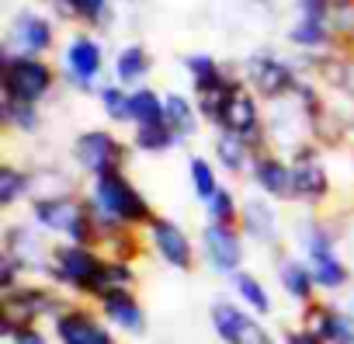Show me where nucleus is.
Listing matches in <instances>:
<instances>
[{"instance_id": "4", "label": "nucleus", "mask_w": 354, "mask_h": 344, "mask_svg": "<svg viewBox=\"0 0 354 344\" xmlns=\"http://www.w3.org/2000/svg\"><path fill=\"white\" fill-rule=\"evenodd\" d=\"M35 212H39V219H42L46 226H53V230H66L77 244L91 240V219H87L84 206L66 202V199H42Z\"/></svg>"}, {"instance_id": "9", "label": "nucleus", "mask_w": 354, "mask_h": 344, "mask_svg": "<svg viewBox=\"0 0 354 344\" xmlns=\"http://www.w3.org/2000/svg\"><path fill=\"white\" fill-rule=\"evenodd\" d=\"M153 244L174 268H188L192 264V244L174 223H156L153 226Z\"/></svg>"}, {"instance_id": "19", "label": "nucleus", "mask_w": 354, "mask_h": 344, "mask_svg": "<svg viewBox=\"0 0 354 344\" xmlns=\"http://www.w3.org/2000/svg\"><path fill=\"white\" fill-rule=\"evenodd\" d=\"M129 115L139 122V129H146V125H167L163 122V101L153 91H136L132 101H129Z\"/></svg>"}, {"instance_id": "2", "label": "nucleus", "mask_w": 354, "mask_h": 344, "mask_svg": "<svg viewBox=\"0 0 354 344\" xmlns=\"http://www.w3.org/2000/svg\"><path fill=\"white\" fill-rule=\"evenodd\" d=\"M53 46V25L42 15H18L8 28V42H4V56H32L39 60V53H46Z\"/></svg>"}, {"instance_id": "37", "label": "nucleus", "mask_w": 354, "mask_h": 344, "mask_svg": "<svg viewBox=\"0 0 354 344\" xmlns=\"http://www.w3.org/2000/svg\"><path fill=\"white\" fill-rule=\"evenodd\" d=\"M15 341H18V344H46V341H42V337H39L35 330H25V327H21V330L15 334Z\"/></svg>"}, {"instance_id": "21", "label": "nucleus", "mask_w": 354, "mask_h": 344, "mask_svg": "<svg viewBox=\"0 0 354 344\" xmlns=\"http://www.w3.org/2000/svg\"><path fill=\"white\" fill-rule=\"evenodd\" d=\"M247 230H250L254 237H261V240H271V237L278 233V219H274L271 206L250 202V206H247Z\"/></svg>"}, {"instance_id": "24", "label": "nucleus", "mask_w": 354, "mask_h": 344, "mask_svg": "<svg viewBox=\"0 0 354 344\" xmlns=\"http://www.w3.org/2000/svg\"><path fill=\"white\" fill-rule=\"evenodd\" d=\"M170 129L167 125H146V129H139L136 132V143L142 146V150H149V153H160V150H167L170 146Z\"/></svg>"}, {"instance_id": "1", "label": "nucleus", "mask_w": 354, "mask_h": 344, "mask_svg": "<svg viewBox=\"0 0 354 344\" xmlns=\"http://www.w3.org/2000/svg\"><path fill=\"white\" fill-rule=\"evenodd\" d=\"M53 87V70L32 56H4V91L8 101L35 105Z\"/></svg>"}, {"instance_id": "26", "label": "nucleus", "mask_w": 354, "mask_h": 344, "mask_svg": "<svg viewBox=\"0 0 354 344\" xmlns=\"http://www.w3.org/2000/svg\"><path fill=\"white\" fill-rule=\"evenodd\" d=\"M240 320H243V313L240 309H233L230 302H219L216 309H212V323H216V330L230 341L233 334H236V327H240Z\"/></svg>"}, {"instance_id": "31", "label": "nucleus", "mask_w": 354, "mask_h": 344, "mask_svg": "<svg viewBox=\"0 0 354 344\" xmlns=\"http://www.w3.org/2000/svg\"><path fill=\"white\" fill-rule=\"evenodd\" d=\"M4 118L15 122L18 129H35V122H39L32 105H21V101H4Z\"/></svg>"}, {"instance_id": "14", "label": "nucleus", "mask_w": 354, "mask_h": 344, "mask_svg": "<svg viewBox=\"0 0 354 344\" xmlns=\"http://www.w3.org/2000/svg\"><path fill=\"white\" fill-rule=\"evenodd\" d=\"M42 306H46V299L39 292H11L4 302H0V313H4V330H11L15 323L32 320Z\"/></svg>"}, {"instance_id": "15", "label": "nucleus", "mask_w": 354, "mask_h": 344, "mask_svg": "<svg viewBox=\"0 0 354 344\" xmlns=\"http://www.w3.org/2000/svg\"><path fill=\"white\" fill-rule=\"evenodd\" d=\"M104 309H108V316L118 323V327H125V330H142V309L136 306V299L125 292V289H118V292H111V296H104Z\"/></svg>"}, {"instance_id": "25", "label": "nucleus", "mask_w": 354, "mask_h": 344, "mask_svg": "<svg viewBox=\"0 0 354 344\" xmlns=\"http://www.w3.org/2000/svg\"><path fill=\"white\" fill-rule=\"evenodd\" d=\"M70 8H73V18H84L91 25L108 21V0H70Z\"/></svg>"}, {"instance_id": "20", "label": "nucleus", "mask_w": 354, "mask_h": 344, "mask_svg": "<svg viewBox=\"0 0 354 344\" xmlns=\"http://www.w3.org/2000/svg\"><path fill=\"white\" fill-rule=\"evenodd\" d=\"M257 181H261L264 192L285 195V192L292 188V170H288L285 163H278V160H261V163H257Z\"/></svg>"}, {"instance_id": "3", "label": "nucleus", "mask_w": 354, "mask_h": 344, "mask_svg": "<svg viewBox=\"0 0 354 344\" xmlns=\"http://www.w3.org/2000/svg\"><path fill=\"white\" fill-rule=\"evenodd\" d=\"M97 206L108 216H118V219H146L149 216L142 195L122 174H115V170L101 174V181H97Z\"/></svg>"}, {"instance_id": "18", "label": "nucleus", "mask_w": 354, "mask_h": 344, "mask_svg": "<svg viewBox=\"0 0 354 344\" xmlns=\"http://www.w3.org/2000/svg\"><path fill=\"white\" fill-rule=\"evenodd\" d=\"M115 73L122 84H139L146 73H149V56L142 46H129L118 53V63H115Z\"/></svg>"}, {"instance_id": "27", "label": "nucleus", "mask_w": 354, "mask_h": 344, "mask_svg": "<svg viewBox=\"0 0 354 344\" xmlns=\"http://www.w3.org/2000/svg\"><path fill=\"white\" fill-rule=\"evenodd\" d=\"M129 101H132V94H125V91H118V87H104V91H101V105H104V111L115 115V118H132V115H129Z\"/></svg>"}, {"instance_id": "38", "label": "nucleus", "mask_w": 354, "mask_h": 344, "mask_svg": "<svg viewBox=\"0 0 354 344\" xmlns=\"http://www.w3.org/2000/svg\"><path fill=\"white\" fill-rule=\"evenodd\" d=\"M288 344H319V337L316 334H292Z\"/></svg>"}, {"instance_id": "33", "label": "nucleus", "mask_w": 354, "mask_h": 344, "mask_svg": "<svg viewBox=\"0 0 354 344\" xmlns=\"http://www.w3.org/2000/svg\"><path fill=\"white\" fill-rule=\"evenodd\" d=\"M219 156H223V163L233 167V170L243 167V139L233 136V132H230L226 139H219Z\"/></svg>"}, {"instance_id": "36", "label": "nucleus", "mask_w": 354, "mask_h": 344, "mask_svg": "<svg viewBox=\"0 0 354 344\" xmlns=\"http://www.w3.org/2000/svg\"><path fill=\"white\" fill-rule=\"evenodd\" d=\"M209 209H212V216H216L219 223H230V219H233V199H230L226 192H216Z\"/></svg>"}, {"instance_id": "35", "label": "nucleus", "mask_w": 354, "mask_h": 344, "mask_svg": "<svg viewBox=\"0 0 354 344\" xmlns=\"http://www.w3.org/2000/svg\"><path fill=\"white\" fill-rule=\"evenodd\" d=\"M11 251H15L18 257H25V261H35V257L42 254V244H39L35 237H28V240H25V233H21V230H15V233H11Z\"/></svg>"}, {"instance_id": "13", "label": "nucleus", "mask_w": 354, "mask_h": 344, "mask_svg": "<svg viewBox=\"0 0 354 344\" xmlns=\"http://www.w3.org/2000/svg\"><path fill=\"white\" fill-rule=\"evenodd\" d=\"M292 188L306 199H316L326 192V174H323V167L316 156H299L295 167H292Z\"/></svg>"}, {"instance_id": "22", "label": "nucleus", "mask_w": 354, "mask_h": 344, "mask_svg": "<svg viewBox=\"0 0 354 344\" xmlns=\"http://www.w3.org/2000/svg\"><path fill=\"white\" fill-rule=\"evenodd\" d=\"M188 73H192V80H195L198 91H202V87H212V84H219V80H226L223 70L216 66V60H209V56H188Z\"/></svg>"}, {"instance_id": "32", "label": "nucleus", "mask_w": 354, "mask_h": 344, "mask_svg": "<svg viewBox=\"0 0 354 344\" xmlns=\"http://www.w3.org/2000/svg\"><path fill=\"white\" fill-rule=\"evenodd\" d=\"M236 285H240V296H243V299H247V302H250L254 309H261V313H264V309L271 306L257 278H250V275H240V282H236Z\"/></svg>"}, {"instance_id": "11", "label": "nucleus", "mask_w": 354, "mask_h": 344, "mask_svg": "<svg viewBox=\"0 0 354 344\" xmlns=\"http://www.w3.org/2000/svg\"><path fill=\"white\" fill-rule=\"evenodd\" d=\"M205 251H209V257L216 261V268H223V271H230V268L240 264V240H236V233H230L226 226H212V230L205 233Z\"/></svg>"}, {"instance_id": "7", "label": "nucleus", "mask_w": 354, "mask_h": 344, "mask_svg": "<svg viewBox=\"0 0 354 344\" xmlns=\"http://www.w3.org/2000/svg\"><path fill=\"white\" fill-rule=\"evenodd\" d=\"M77 160L94 174H108L111 163L118 160V143L108 132H87L77 139Z\"/></svg>"}, {"instance_id": "23", "label": "nucleus", "mask_w": 354, "mask_h": 344, "mask_svg": "<svg viewBox=\"0 0 354 344\" xmlns=\"http://www.w3.org/2000/svg\"><path fill=\"white\" fill-rule=\"evenodd\" d=\"M125 282H129V271H125L122 264H101L97 275H94V282H91V289L101 292V296H111V292H118V285H125Z\"/></svg>"}, {"instance_id": "5", "label": "nucleus", "mask_w": 354, "mask_h": 344, "mask_svg": "<svg viewBox=\"0 0 354 344\" xmlns=\"http://www.w3.org/2000/svg\"><path fill=\"white\" fill-rule=\"evenodd\" d=\"M66 73L77 87H91L101 73V46L91 35H73V42L66 46Z\"/></svg>"}, {"instance_id": "16", "label": "nucleus", "mask_w": 354, "mask_h": 344, "mask_svg": "<svg viewBox=\"0 0 354 344\" xmlns=\"http://www.w3.org/2000/svg\"><path fill=\"white\" fill-rule=\"evenodd\" d=\"M163 122L174 136H188L195 132V108L181 98V94H167L163 101Z\"/></svg>"}, {"instance_id": "10", "label": "nucleus", "mask_w": 354, "mask_h": 344, "mask_svg": "<svg viewBox=\"0 0 354 344\" xmlns=\"http://www.w3.org/2000/svg\"><path fill=\"white\" fill-rule=\"evenodd\" d=\"M97 268H101V261H97L94 254H87L84 247H66V251H59V275H63L66 282H73V285H87V289H91Z\"/></svg>"}, {"instance_id": "28", "label": "nucleus", "mask_w": 354, "mask_h": 344, "mask_svg": "<svg viewBox=\"0 0 354 344\" xmlns=\"http://www.w3.org/2000/svg\"><path fill=\"white\" fill-rule=\"evenodd\" d=\"M281 278H285L288 292H292V296H299V299H306V296L313 292V289H309V285H313V278H309V271H306L302 264H288V268L281 271Z\"/></svg>"}, {"instance_id": "8", "label": "nucleus", "mask_w": 354, "mask_h": 344, "mask_svg": "<svg viewBox=\"0 0 354 344\" xmlns=\"http://www.w3.org/2000/svg\"><path fill=\"white\" fill-rule=\"evenodd\" d=\"M219 122L226 125V132H233V136H240V139L254 136V132H257V105H254V98H250L243 87H233V94H230V101H226Z\"/></svg>"}, {"instance_id": "30", "label": "nucleus", "mask_w": 354, "mask_h": 344, "mask_svg": "<svg viewBox=\"0 0 354 344\" xmlns=\"http://www.w3.org/2000/svg\"><path fill=\"white\" fill-rule=\"evenodd\" d=\"M192 185H195V192L205 195V199L216 195V181H212V170H209L205 160H192Z\"/></svg>"}, {"instance_id": "6", "label": "nucleus", "mask_w": 354, "mask_h": 344, "mask_svg": "<svg viewBox=\"0 0 354 344\" xmlns=\"http://www.w3.org/2000/svg\"><path fill=\"white\" fill-rule=\"evenodd\" d=\"M247 77H250V84H254L261 94H268V98L285 94V91L295 84L288 63H281V60H274V56H257V60H250V63H247Z\"/></svg>"}, {"instance_id": "17", "label": "nucleus", "mask_w": 354, "mask_h": 344, "mask_svg": "<svg viewBox=\"0 0 354 344\" xmlns=\"http://www.w3.org/2000/svg\"><path fill=\"white\" fill-rule=\"evenodd\" d=\"M313 264H316V282H319V285L333 289V285L344 282V268H340V261L326 251V237H313Z\"/></svg>"}, {"instance_id": "34", "label": "nucleus", "mask_w": 354, "mask_h": 344, "mask_svg": "<svg viewBox=\"0 0 354 344\" xmlns=\"http://www.w3.org/2000/svg\"><path fill=\"white\" fill-rule=\"evenodd\" d=\"M21 188H25V178L21 174H15V170H0V202L11 206L21 195Z\"/></svg>"}, {"instance_id": "29", "label": "nucleus", "mask_w": 354, "mask_h": 344, "mask_svg": "<svg viewBox=\"0 0 354 344\" xmlns=\"http://www.w3.org/2000/svg\"><path fill=\"white\" fill-rule=\"evenodd\" d=\"M230 344H271V337L261 330V323H254L250 316H243L240 327H236V334L230 337Z\"/></svg>"}, {"instance_id": "12", "label": "nucleus", "mask_w": 354, "mask_h": 344, "mask_svg": "<svg viewBox=\"0 0 354 344\" xmlns=\"http://www.w3.org/2000/svg\"><path fill=\"white\" fill-rule=\"evenodd\" d=\"M59 337H63V344H111L108 334L91 316H84V313L63 316L59 320Z\"/></svg>"}]
</instances>
